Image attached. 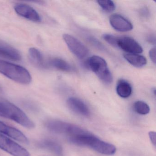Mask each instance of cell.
<instances>
[{"mask_svg":"<svg viewBox=\"0 0 156 156\" xmlns=\"http://www.w3.org/2000/svg\"><path fill=\"white\" fill-rule=\"evenodd\" d=\"M69 140L75 145L89 147L104 155H113L116 151V148L114 145L101 140L89 132L75 136L70 137Z\"/></svg>","mask_w":156,"mask_h":156,"instance_id":"1","label":"cell"},{"mask_svg":"<svg viewBox=\"0 0 156 156\" xmlns=\"http://www.w3.org/2000/svg\"><path fill=\"white\" fill-rule=\"evenodd\" d=\"M0 73L22 84H29L32 81L31 75L26 68L2 60H0Z\"/></svg>","mask_w":156,"mask_h":156,"instance_id":"2","label":"cell"},{"mask_svg":"<svg viewBox=\"0 0 156 156\" xmlns=\"http://www.w3.org/2000/svg\"><path fill=\"white\" fill-rule=\"evenodd\" d=\"M3 106L0 116L11 119L29 129H33L35 125L33 121L20 108L12 103L5 100H0Z\"/></svg>","mask_w":156,"mask_h":156,"instance_id":"3","label":"cell"},{"mask_svg":"<svg viewBox=\"0 0 156 156\" xmlns=\"http://www.w3.org/2000/svg\"><path fill=\"white\" fill-rule=\"evenodd\" d=\"M45 127L51 132L58 134L75 136L88 133V131L71 123L56 119H50L45 122Z\"/></svg>","mask_w":156,"mask_h":156,"instance_id":"4","label":"cell"},{"mask_svg":"<svg viewBox=\"0 0 156 156\" xmlns=\"http://www.w3.org/2000/svg\"><path fill=\"white\" fill-rule=\"evenodd\" d=\"M88 67L105 83L110 84L113 82V76L106 61L97 55L91 56L87 61Z\"/></svg>","mask_w":156,"mask_h":156,"instance_id":"5","label":"cell"},{"mask_svg":"<svg viewBox=\"0 0 156 156\" xmlns=\"http://www.w3.org/2000/svg\"><path fill=\"white\" fill-rule=\"evenodd\" d=\"M0 149L13 156H30L26 149L1 133Z\"/></svg>","mask_w":156,"mask_h":156,"instance_id":"6","label":"cell"},{"mask_svg":"<svg viewBox=\"0 0 156 156\" xmlns=\"http://www.w3.org/2000/svg\"><path fill=\"white\" fill-rule=\"evenodd\" d=\"M63 38L69 50L77 58L84 59L89 54L87 47L75 37L69 34H64Z\"/></svg>","mask_w":156,"mask_h":156,"instance_id":"7","label":"cell"},{"mask_svg":"<svg viewBox=\"0 0 156 156\" xmlns=\"http://www.w3.org/2000/svg\"><path fill=\"white\" fill-rule=\"evenodd\" d=\"M15 12L21 17L34 22H40L41 16L34 8L27 4L18 3L14 6Z\"/></svg>","mask_w":156,"mask_h":156,"instance_id":"8","label":"cell"},{"mask_svg":"<svg viewBox=\"0 0 156 156\" xmlns=\"http://www.w3.org/2000/svg\"><path fill=\"white\" fill-rule=\"evenodd\" d=\"M117 47L128 54H137L143 52V49L139 44L129 37H118Z\"/></svg>","mask_w":156,"mask_h":156,"instance_id":"9","label":"cell"},{"mask_svg":"<svg viewBox=\"0 0 156 156\" xmlns=\"http://www.w3.org/2000/svg\"><path fill=\"white\" fill-rule=\"evenodd\" d=\"M0 133L8 136L19 142L28 144L29 140L20 130L0 121Z\"/></svg>","mask_w":156,"mask_h":156,"instance_id":"10","label":"cell"},{"mask_svg":"<svg viewBox=\"0 0 156 156\" xmlns=\"http://www.w3.org/2000/svg\"><path fill=\"white\" fill-rule=\"evenodd\" d=\"M109 22L112 27L118 31L128 32L133 29V25L130 22L119 14L111 15L109 18Z\"/></svg>","mask_w":156,"mask_h":156,"instance_id":"11","label":"cell"},{"mask_svg":"<svg viewBox=\"0 0 156 156\" xmlns=\"http://www.w3.org/2000/svg\"><path fill=\"white\" fill-rule=\"evenodd\" d=\"M68 107L75 113L87 117L90 115V111L87 106L79 98L71 97L67 100Z\"/></svg>","mask_w":156,"mask_h":156,"instance_id":"12","label":"cell"},{"mask_svg":"<svg viewBox=\"0 0 156 156\" xmlns=\"http://www.w3.org/2000/svg\"><path fill=\"white\" fill-rule=\"evenodd\" d=\"M0 56L17 62L22 59L21 55L18 50L2 41H0Z\"/></svg>","mask_w":156,"mask_h":156,"instance_id":"13","label":"cell"},{"mask_svg":"<svg viewBox=\"0 0 156 156\" xmlns=\"http://www.w3.org/2000/svg\"><path fill=\"white\" fill-rule=\"evenodd\" d=\"M38 147L40 148L49 151L58 156L63 154L62 147L59 143L51 139H44L38 142Z\"/></svg>","mask_w":156,"mask_h":156,"instance_id":"14","label":"cell"},{"mask_svg":"<svg viewBox=\"0 0 156 156\" xmlns=\"http://www.w3.org/2000/svg\"><path fill=\"white\" fill-rule=\"evenodd\" d=\"M28 56L31 63L39 68H46V62L44 61L41 53L35 48H31L28 52Z\"/></svg>","mask_w":156,"mask_h":156,"instance_id":"15","label":"cell"},{"mask_svg":"<svg viewBox=\"0 0 156 156\" xmlns=\"http://www.w3.org/2000/svg\"><path fill=\"white\" fill-rule=\"evenodd\" d=\"M46 68L52 67L63 72H73L74 69L71 65L65 60L59 58H54L46 62Z\"/></svg>","mask_w":156,"mask_h":156,"instance_id":"16","label":"cell"},{"mask_svg":"<svg viewBox=\"0 0 156 156\" xmlns=\"http://www.w3.org/2000/svg\"><path fill=\"white\" fill-rule=\"evenodd\" d=\"M116 92L122 98H127L131 95L132 88L129 82L125 80H120L116 86Z\"/></svg>","mask_w":156,"mask_h":156,"instance_id":"17","label":"cell"},{"mask_svg":"<svg viewBox=\"0 0 156 156\" xmlns=\"http://www.w3.org/2000/svg\"><path fill=\"white\" fill-rule=\"evenodd\" d=\"M125 59L130 64L136 67H141L146 65L147 60L146 57L135 54H125Z\"/></svg>","mask_w":156,"mask_h":156,"instance_id":"18","label":"cell"},{"mask_svg":"<svg viewBox=\"0 0 156 156\" xmlns=\"http://www.w3.org/2000/svg\"><path fill=\"white\" fill-rule=\"evenodd\" d=\"M133 108L137 114L142 115L148 114L150 110L148 105L142 101H137L135 102L133 105Z\"/></svg>","mask_w":156,"mask_h":156,"instance_id":"19","label":"cell"},{"mask_svg":"<svg viewBox=\"0 0 156 156\" xmlns=\"http://www.w3.org/2000/svg\"><path fill=\"white\" fill-rule=\"evenodd\" d=\"M97 2L102 9L107 12H112L115 9V5L112 1H98Z\"/></svg>","mask_w":156,"mask_h":156,"instance_id":"20","label":"cell"},{"mask_svg":"<svg viewBox=\"0 0 156 156\" xmlns=\"http://www.w3.org/2000/svg\"><path fill=\"white\" fill-rule=\"evenodd\" d=\"M103 39L108 43L115 47H117V41L118 37L110 34H105L103 36Z\"/></svg>","mask_w":156,"mask_h":156,"instance_id":"21","label":"cell"},{"mask_svg":"<svg viewBox=\"0 0 156 156\" xmlns=\"http://www.w3.org/2000/svg\"><path fill=\"white\" fill-rule=\"evenodd\" d=\"M88 41L95 47H96L98 49H99L101 51H105V47L104 45L101 43L98 40L94 37L90 36L87 38Z\"/></svg>","mask_w":156,"mask_h":156,"instance_id":"22","label":"cell"},{"mask_svg":"<svg viewBox=\"0 0 156 156\" xmlns=\"http://www.w3.org/2000/svg\"><path fill=\"white\" fill-rule=\"evenodd\" d=\"M149 55L151 61L154 63H156V48L155 47L151 49L150 51H149Z\"/></svg>","mask_w":156,"mask_h":156,"instance_id":"23","label":"cell"},{"mask_svg":"<svg viewBox=\"0 0 156 156\" xmlns=\"http://www.w3.org/2000/svg\"><path fill=\"white\" fill-rule=\"evenodd\" d=\"M149 136L151 141L152 142V144L156 146V132L154 131H151L149 133Z\"/></svg>","mask_w":156,"mask_h":156,"instance_id":"24","label":"cell"},{"mask_svg":"<svg viewBox=\"0 0 156 156\" xmlns=\"http://www.w3.org/2000/svg\"><path fill=\"white\" fill-rule=\"evenodd\" d=\"M147 41L150 43L155 44H156V38H155V35H153V34H150V35H149L147 38Z\"/></svg>","mask_w":156,"mask_h":156,"instance_id":"25","label":"cell"},{"mask_svg":"<svg viewBox=\"0 0 156 156\" xmlns=\"http://www.w3.org/2000/svg\"><path fill=\"white\" fill-rule=\"evenodd\" d=\"M140 13L141 16L144 17H147L149 16V12L148 9L147 8H144L141 9L140 11Z\"/></svg>","mask_w":156,"mask_h":156,"instance_id":"26","label":"cell"},{"mask_svg":"<svg viewBox=\"0 0 156 156\" xmlns=\"http://www.w3.org/2000/svg\"><path fill=\"white\" fill-rule=\"evenodd\" d=\"M2 102L0 101V115L1 114L2 111Z\"/></svg>","mask_w":156,"mask_h":156,"instance_id":"27","label":"cell"},{"mask_svg":"<svg viewBox=\"0 0 156 156\" xmlns=\"http://www.w3.org/2000/svg\"><path fill=\"white\" fill-rule=\"evenodd\" d=\"M2 91V88L0 86V92H1Z\"/></svg>","mask_w":156,"mask_h":156,"instance_id":"28","label":"cell"}]
</instances>
